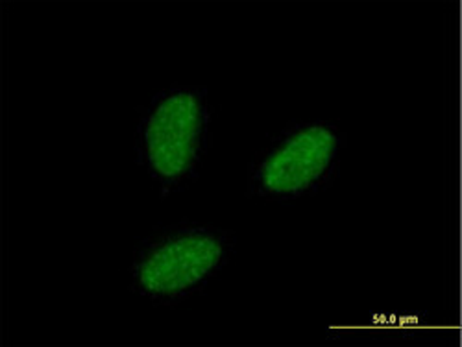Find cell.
Returning <instances> with one entry per match:
<instances>
[{"label": "cell", "instance_id": "6da1fadb", "mask_svg": "<svg viewBox=\"0 0 462 347\" xmlns=\"http://www.w3.org/2000/svg\"><path fill=\"white\" fill-rule=\"evenodd\" d=\"M213 121L208 91L197 86L172 84L137 107L135 165L162 200L199 181L213 142Z\"/></svg>", "mask_w": 462, "mask_h": 347}, {"label": "cell", "instance_id": "7a4b0ae2", "mask_svg": "<svg viewBox=\"0 0 462 347\" xmlns=\"http://www.w3.org/2000/svg\"><path fill=\"white\" fill-rule=\"evenodd\" d=\"M236 233L213 224L181 220L141 239L128 266V288L153 306L176 308L222 274L234 259Z\"/></svg>", "mask_w": 462, "mask_h": 347}, {"label": "cell", "instance_id": "3957f363", "mask_svg": "<svg viewBox=\"0 0 462 347\" xmlns=\"http://www.w3.org/2000/svg\"><path fill=\"white\" fill-rule=\"evenodd\" d=\"M346 142V132L331 121L287 124L255 151L248 165L246 196L278 205L319 196L335 181Z\"/></svg>", "mask_w": 462, "mask_h": 347}]
</instances>
